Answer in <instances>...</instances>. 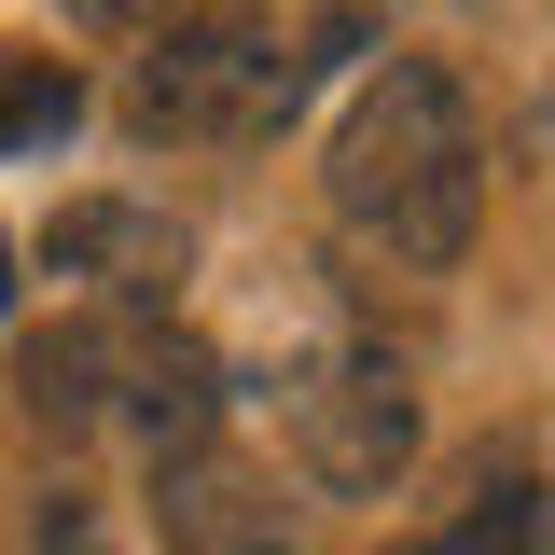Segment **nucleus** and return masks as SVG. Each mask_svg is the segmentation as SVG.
Returning a JSON list of instances; mask_svg holds the SVG:
<instances>
[{
	"mask_svg": "<svg viewBox=\"0 0 555 555\" xmlns=\"http://www.w3.org/2000/svg\"><path fill=\"white\" fill-rule=\"evenodd\" d=\"M320 195H334V236L375 250L403 278H444L486 236V112L444 56H389L361 69V98L334 112V153H320Z\"/></svg>",
	"mask_w": 555,
	"mask_h": 555,
	"instance_id": "f257e3e1",
	"label": "nucleus"
},
{
	"mask_svg": "<svg viewBox=\"0 0 555 555\" xmlns=\"http://www.w3.org/2000/svg\"><path fill=\"white\" fill-rule=\"evenodd\" d=\"M306 98V56L264 14H181L153 56L126 69V126L139 139H278Z\"/></svg>",
	"mask_w": 555,
	"mask_h": 555,
	"instance_id": "f03ea898",
	"label": "nucleus"
},
{
	"mask_svg": "<svg viewBox=\"0 0 555 555\" xmlns=\"http://www.w3.org/2000/svg\"><path fill=\"white\" fill-rule=\"evenodd\" d=\"M416 444H430V403L389 347H334V361L292 375V459L320 500H389L416 473Z\"/></svg>",
	"mask_w": 555,
	"mask_h": 555,
	"instance_id": "7ed1b4c3",
	"label": "nucleus"
},
{
	"mask_svg": "<svg viewBox=\"0 0 555 555\" xmlns=\"http://www.w3.org/2000/svg\"><path fill=\"white\" fill-rule=\"evenodd\" d=\"M153 542L167 555H320V514L264 459L195 444V459H153Z\"/></svg>",
	"mask_w": 555,
	"mask_h": 555,
	"instance_id": "20e7f679",
	"label": "nucleus"
},
{
	"mask_svg": "<svg viewBox=\"0 0 555 555\" xmlns=\"http://www.w3.org/2000/svg\"><path fill=\"white\" fill-rule=\"evenodd\" d=\"M42 278H69V292L112 306V320H167V292L195 278V236L153 195H69L56 222H42Z\"/></svg>",
	"mask_w": 555,
	"mask_h": 555,
	"instance_id": "39448f33",
	"label": "nucleus"
},
{
	"mask_svg": "<svg viewBox=\"0 0 555 555\" xmlns=\"http://www.w3.org/2000/svg\"><path fill=\"white\" fill-rule=\"evenodd\" d=\"M139 334L153 320H112V306H69L56 334L14 347V403H28V430H112L126 416V375H139Z\"/></svg>",
	"mask_w": 555,
	"mask_h": 555,
	"instance_id": "423d86ee",
	"label": "nucleus"
},
{
	"mask_svg": "<svg viewBox=\"0 0 555 555\" xmlns=\"http://www.w3.org/2000/svg\"><path fill=\"white\" fill-rule=\"evenodd\" d=\"M126 430L153 444V459H195V444H222V361H208V347L181 334V320H153V334H139Z\"/></svg>",
	"mask_w": 555,
	"mask_h": 555,
	"instance_id": "0eeeda50",
	"label": "nucleus"
},
{
	"mask_svg": "<svg viewBox=\"0 0 555 555\" xmlns=\"http://www.w3.org/2000/svg\"><path fill=\"white\" fill-rule=\"evenodd\" d=\"M444 555H555V486H542V459H486L473 500H459V528H444Z\"/></svg>",
	"mask_w": 555,
	"mask_h": 555,
	"instance_id": "6e6552de",
	"label": "nucleus"
},
{
	"mask_svg": "<svg viewBox=\"0 0 555 555\" xmlns=\"http://www.w3.org/2000/svg\"><path fill=\"white\" fill-rule=\"evenodd\" d=\"M69 126H83V69L69 56H0V167L56 153Z\"/></svg>",
	"mask_w": 555,
	"mask_h": 555,
	"instance_id": "1a4fd4ad",
	"label": "nucleus"
},
{
	"mask_svg": "<svg viewBox=\"0 0 555 555\" xmlns=\"http://www.w3.org/2000/svg\"><path fill=\"white\" fill-rule=\"evenodd\" d=\"M14 555H126V542H112L98 486H28V514H14Z\"/></svg>",
	"mask_w": 555,
	"mask_h": 555,
	"instance_id": "9d476101",
	"label": "nucleus"
},
{
	"mask_svg": "<svg viewBox=\"0 0 555 555\" xmlns=\"http://www.w3.org/2000/svg\"><path fill=\"white\" fill-rule=\"evenodd\" d=\"M195 0H69V28H98V42H167Z\"/></svg>",
	"mask_w": 555,
	"mask_h": 555,
	"instance_id": "9b49d317",
	"label": "nucleus"
},
{
	"mask_svg": "<svg viewBox=\"0 0 555 555\" xmlns=\"http://www.w3.org/2000/svg\"><path fill=\"white\" fill-rule=\"evenodd\" d=\"M0 320H14V236H0Z\"/></svg>",
	"mask_w": 555,
	"mask_h": 555,
	"instance_id": "f8f14e48",
	"label": "nucleus"
},
{
	"mask_svg": "<svg viewBox=\"0 0 555 555\" xmlns=\"http://www.w3.org/2000/svg\"><path fill=\"white\" fill-rule=\"evenodd\" d=\"M389 555H444V542H389Z\"/></svg>",
	"mask_w": 555,
	"mask_h": 555,
	"instance_id": "ddd939ff",
	"label": "nucleus"
}]
</instances>
